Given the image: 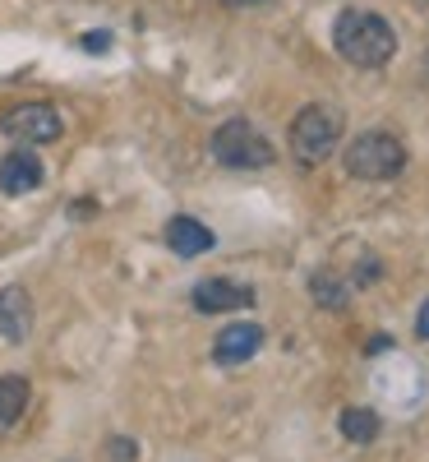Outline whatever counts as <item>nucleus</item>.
Returning <instances> with one entry per match:
<instances>
[{
	"instance_id": "nucleus-5",
	"label": "nucleus",
	"mask_w": 429,
	"mask_h": 462,
	"mask_svg": "<svg viewBox=\"0 0 429 462\" xmlns=\"http://www.w3.org/2000/svg\"><path fill=\"white\" fill-rule=\"evenodd\" d=\"M0 130L14 143H56L65 125H60V111L51 102H19L0 116Z\"/></svg>"
},
{
	"instance_id": "nucleus-12",
	"label": "nucleus",
	"mask_w": 429,
	"mask_h": 462,
	"mask_svg": "<svg viewBox=\"0 0 429 462\" xmlns=\"http://www.w3.org/2000/svg\"><path fill=\"white\" fill-rule=\"evenodd\" d=\"M337 426H342V435H346L351 444H374L379 430H383V420H379V411H370V407H346V411L337 416Z\"/></svg>"
},
{
	"instance_id": "nucleus-13",
	"label": "nucleus",
	"mask_w": 429,
	"mask_h": 462,
	"mask_svg": "<svg viewBox=\"0 0 429 462\" xmlns=\"http://www.w3.org/2000/svg\"><path fill=\"white\" fill-rule=\"evenodd\" d=\"M28 398H32L28 379H19V374H0V426H14V420L28 411Z\"/></svg>"
},
{
	"instance_id": "nucleus-7",
	"label": "nucleus",
	"mask_w": 429,
	"mask_h": 462,
	"mask_svg": "<svg viewBox=\"0 0 429 462\" xmlns=\"http://www.w3.org/2000/svg\"><path fill=\"white\" fill-rule=\"evenodd\" d=\"M254 305V291L245 282H231V278H208L194 287V310L204 315H222V310H245Z\"/></svg>"
},
{
	"instance_id": "nucleus-14",
	"label": "nucleus",
	"mask_w": 429,
	"mask_h": 462,
	"mask_svg": "<svg viewBox=\"0 0 429 462\" xmlns=\"http://www.w3.org/2000/svg\"><path fill=\"white\" fill-rule=\"evenodd\" d=\"M106 457H111V462H134V457H139V448H134L130 439H121V435H115V439L106 444Z\"/></svg>"
},
{
	"instance_id": "nucleus-10",
	"label": "nucleus",
	"mask_w": 429,
	"mask_h": 462,
	"mask_svg": "<svg viewBox=\"0 0 429 462\" xmlns=\"http://www.w3.org/2000/svg\"><path fill=\"white\" fill-rule=\"evenodd\" d=\"M167 245H171V254H180V259L208 254V250H213V231H208L199 217H171V222H167Z\"/></svg>"
},
{
	"instance_id": "nucleus-16",
	"label": "nucleus",
	"mask_w": 429,
	"mask_h": 462,
	"mask_svg": "<svg viewBox=\"0 0 429 462\" xmlns=\"http://www.w3.org/2000/svg\"><path fill=\"white\" fill-rule=\"evenodd\" d=\"M231 10H254V5H272V0H226Z\"/></svg>"
},
{
	"instance_id": "nucleus-8",
	"label": "nucleus",
	"mask_w": 429,
	"mask_h": 462,
	"mask_svg": "<svg viewBox=\"0 0 429 462\" xmlns=\"http://www.w3.org/2000/svg\"><path fill=\"white\" fill-rule=\"evenodd\" d=\"M37 185H42V162H37L32 148H14L0 158V189L5 195H28Z\"/></svg>"
},
{
	"instance_id": "nucleus-3",
	"label": "nucleus",
	"mask_w": 429,
	"mask_h": 462,
	"mask_svg": "<svg viewBox=\"0 0 429 462\" xmlns=\"http://www.w3.org/2000/svg\"><path fill=\"white\" fill-rule=\"evenodd\" d=\"M406 167V143L388 130L356 134V143H346V171L356 180H393Z\"/></svg>"
},
{
	"instance_id": "nucleus-11",
	"label": "nucleus",
	"mask_w": 429,
	"mask_h": 462,
	"mask_svg": "<svg viewBox=\"0 0 429 462\" xmlns=\"http://www.w3.org/2000/svg\"><path fill=\"white\" fill-rule=\"evenodd\" d=\"M309 291H315V300L324 310H346L351 305V282L342 273H333V268H319V273L309 278Z\"/></svg>"
},
{
	"instance_id": "nucleus-1",
	"label": "nucleus",
	"mask_w": 429,
	"mask_h": 462,
	"mask_svg": "<svg viewBox=\"0 0 429 462\" xmlns=\"http://www.w3.org/2000/svg\"><path fill=\"white\" fill-rule=\"evenodd\" d=\"M333 47L346 65H356V69H379L393 60L397 51V32L393 23H388L383 14L374 10H342L337 23H333Z\"/></svg>"
},
{
	"instance_id": "nucleus-15",
	"label": "nucleus",
	"mask_w": 429,
	"mask_h": 462,
	"mask_svg": "<svg viewBox=\"0 0 429 462\" xmlns=\"http://www.w3.org/2000/svg\"><path fill=\"white\" fill-rule=\"evenodd\" d=\"M415 333H420V337H429V300L420 305V319H415Z\"/></svg>"
},
{
	"instance_id": "nucleus-17",
	"label": "nucleus",
	"mask_w": 429,
	"mask_h": 462,
	"mask_svg": "<svg viewBox=\"0 0 429 462\" xmlns=\"http://www.w3.org/2000/svg\"><path fill=\"white\" fill-rule=\"evenodd\" d=\"M424 74H429V51H424Z\"/></svg>"
},
{
	"instance_id": "nucleus-6",
	"label": "nucleus",
	"mask_w": 429,
	"mask_h": 462,
	"mask_svg": "<svg viewBox=\"0 0 429 462\" xmlns=\"http://www.w3.org/2000/svg\"><path fill=\"white\" fill-rule=\"evenodd\" d=\"M263 346V324L254 319H241V324H226L213 342V361L217 365H245L254 352Z\"/></svg>"
},
{
	"instance_id": "nucleus-9",
	"label": "nucleus",
	"mask_w": 429,
	"mask_h": 462,
	"mask_svg": "<svg viewBox=\"0 0 429 462\" xmlns=\"http://www.w3.org/2000/svg\"><path fill=\"white\" fill-rule=\"evenodd\" d=\"M32 333V296L23 287H0V337L23 342Z\"/></svg>"
},
{
	"instance_id": "nucleus-2",
	"label": "nucleus",
	"mask_w": 429,
	"mask_h": 462,
	"mask_svg": "<svg viewBox=\"0 0 429 462\" xmlns=\"http://www.w3.org/2000/svg\"><path fill=\"white\" fill-rule=\"evenodd\" d=\"M342 134H346L342 106H333V102H309V106L296 111V121H291V152H296L305 167H319V162H328L333 152H337Z\"/></svg>"
},
{
	"instance_id": "nucleus-4",
	"label": "nucleus",
	"mask_w": 429,
	"mask_h": 462,
	"mask_svg": "<svg viewBox=\"0 0 429 462\" xmlns=\"http://www.w3.org/2000/svg\"><path fill=\"white\" fill-rule=\"evenodd\" d=\"M213 158L222 162V167H231V171H254V167H268L272 158H278V148L268 143V134L263 130H254L250 121H226V125H217L213 130Z\"/></svg>"
}]
</instances>
